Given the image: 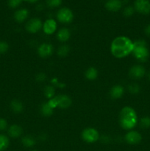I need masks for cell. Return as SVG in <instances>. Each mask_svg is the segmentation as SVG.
<instances>
[{
    "instance_id": "e0dca14e",
    "label": "cell",
    "mask_w": 150,
    "mask_h": 151,
    "mask_svg": "<svg viewBox=\"0 0 150 151\" xmlns=\"http://www.w3.org/2000/svg\"><path fill=\"white\" fill-rule=\"evenodd\" d=\"M70 35V31L67 28H62L57 32V37L59 41H62V42H65V41H68L69 39Z\"/></svg>"
},
{
    "instance_id": "1f68e13d",
    "label": "cell",
    "mask_w": 150,
    "mask_h": 151,
    "mask_svg": "<svg viewBox=\"0 0 150 151\" xmlns=\"http://www.w3.org/2000/svg\"><path fill=\"white\" fill-rule=\"evenodd\" d=\"M36 78L38 81H44L46 79V75L43 73H40L37 75Z\"/></svg>"
},
{
    "instance_id": "836d02e7",
    "label": "cell",
    "mask_w": 150,
    "mask_h": 151,
    "mask_svg": "<svg viewBox=\"0 0 150 151\" xmlns=\"http://www.w3.org/2000/svg\"><path fill=\"white\" fill-rule=\"evenodd\" d=\"M24 1H26L29 3H35L39 1V0H24Z\"/></svg>"
},
{
    "instance_id": "52a82bcc",
    "label": "cell",
    "mask_w": 150,
    "mask_h": 151,
    "mask_svg": "<svg viewBox=\"0 0 150 151\" xmlns=\"http://www.w3.org/2000/svg\"><path fill=\"white\" fill-rule=\"evenodd\" d=\"M135 10L143 15H148L150 13L149 0H135L134 2Z\"/></svg>"
},
{
    "instance_id": "cb8c5ba5",
    "label": "cell",
    "mask_w": 150,
    "mask_h": 151,
    "mask_svg": "<svg viewBox=\"0 0 150 151\" xmlns=\"http://www.w3.org/2000/svg\"><path fill=\"white\" fill-rule=\"evenodd\" d=\"M69 52V47L67 45L61 46L60 48L58 49L57 51V54L61 57H64V56L67 55L68 53Z\"/></svg>"
},
{
    "instance_id": "ffe728a7",
    "label": "cell",
    "mask_w": 150,
    "mask_h": 151,
    "mask_svg": "<svg viewBox=\"0 0 150 151\" xmlns=\"http://www.w3.org/2000/svg\"><path fill=\"white\" fill-rule=\"evenodd\" d=\"M10 145V140L7 136L0 134V151H4Z\"/></svg>"
},
{
    "instance_id": "9a60e30c",
    "label": "cell",
    "mask_w": 150,
    "mask_h": 151,
    "mask_svg": "<svg viewBox=\"0 0 150 151\" xmlns=\"http://www.w3.org/2000/svg\"><path fill=\"white\" fill-rule=\"evenodd\" d=\"M23 133V130L21 126L18 125H12L8 128V134L12 138H18Z\"/></svg>"
},
{
    "instance_id": "8fae6325",
    "label": "cell",
    "mask_w": 150,
    "mask_h": 151,
    "mask_svg": "<svg viewBox=\"0 0 150 151\" xmlns=\"http://www.w3.org/2000/svg\"><path fill=\"white\" fill-rule=\"evenodd\" d=\"M44 32L47 35H51L54 33L57 29V22L52 19H47L43 24Z\"/></svg>"
},
{
    "instance_id": "4fadbf2b",
    "label": "cell",
    "mask_w": 150,
    "mask_h": 151,
    "mask_svg": "<svg viewBox=\"0 0 150 151\" xmlns=\"http://www.w3.org/2000/svg\"><path fill=\"white\" fill-rule=\"evenodd\" d=\"M105 7L111 12H117L122 7L121 0H107L105 3Z\"/></svg>"
},
{
    "instance_id": "7a4b0ae2",
    "label": "cell",
    "mask_w": 150,
    "mask_h": 151,
    "mask_svg": "<svg viewBox=\"0 0 150 151\" xmlns=\"http://www.w3.org/2000/svg\"><path fill=\"white\" fill-rule=\"evenodd\" d=\"M119 117L121 126L125 130L132 129L135 128L138 122L136 112L132 108L128 106L122 109Z\"/></svg>"
},
{
    "instance_id": "30bf717a",
    "label": "cell",
    "mask_w": 150,
    "mask_h": 151,
    "mask_svg": "<svg viewBox=\"0 0 150 151\" xmlns=\"http://www.w3.org/2000/svg\"><path fill=\"white\" fill-rule=\"evenodd\" d=\"M125 140L126 141V142L130 145H137L141 142L142 140V137L137 131H131L126 134Z\"/></svg>"
},
{
    "instance_id": "4316f807",
    "label": "cell",
    "mask_w": 150,
    "mask_h": 151,
    "mask_svg": "<svg viewBox=\"0 0 150 151\" xmlns=\"http://www.w3.org/2000/svg\"><path fill=\"white\" fill-rule=\"evenodd\" d=\"M128 89H129V91L132 94H136L138 93H139L140 91V86L138 85V84L132 83L129 85L128 86Z\"/></svg>"
},
{
    "instance_id": "9c48e42d",
    "label": "cell",
    "mask_w": 150,
    "mask_h": 151,
    "mask_svg": "<svg viewBox=\"0 0 150 151\" xmlns=\"http://www.w3.org/2000/svg\"><path fill=\"white\" fill-rule=\"evenodd\" d=\"M146 70L141 65H135L129 70V76L133 79H141L145 75Z\"/></svg>"
},
{
    "instance_id": "ac0fdd59",
    "label": "cell",
    "mask_w": 150,
    "mask_h": 151,
    "mask_svg": "<svg viewBox=\"0 0 150 151\" xmlns=\"http://www.w3.org/2000/svg\"><path fill=\"white\" fill-rule=\"evenodd\" d=\"M10 109L14 113L19 114L23 111V105L19 100H13L10 103Z\"/></svg>"
},
{
    "instance_id": "f546056e",
    "label": "cell",
    "mask_w": 150,
    "mask_h": 151,
    "mask_svg": "<svg viewBox=\"0 0 150 151\" xmlns=\"http://www.w3.org/2000/svg\"><path fill=\"white\" fill-rule=\"evenodd\" d=\"M23 1L24 0H8L7 4H8L9 7L11 8H16L21 4Z\"/></svg>"
},
{
    "instance_id": "484cf974",
    "label": "cell",
    "mask_w": 150,
    "mask_h": 151,
    "mask_svg": "<svg viewBox=\"0 0 150 151\" xmlns=\"http://www.w3.org/2000/svg\"><path fill=\"white\" fill-rule=\"evenodd\" d=\"M134 12H135V8L132 6H126L125 7V8L124 9V15L126 17H130L132 15L134 14Z\"/></svg>"
},
{
    "instance_id": "4dcf8cb0",
    "label": "cell",
    "mask_w": 150,
    "mask_h": 151,
    "mask_svg": "<svg viewBox=\"0 0 150 151\" xmlns=\"http://www.w3.org/2000/svg\"><path fill=\"white\" fill-rule=\"evenodd\" d=\"M7 128V122L6 119L0 118V131H5Z\"/></svg>"
},
{
    "instance_id": "5bb4252c",
    "label": "cell",
    "mask_w": 150,
    "mask_h": 151,
    "mask_svg": "<svg viewBox=\"0 0 150 151\" xmlns=\"http://www.w3.org/2000/svg\"><path fill=\"white\" fill-rule=\"evenodd\" d=\"M29 16V10L26 8H21L14 13V19L19 23L24 22Z\"/></svg>"
},
{
    "instance_id": "3957f363",
    "label": "cell",
    "mask_w": 150,
    "mask_h": 151,
    "mask_svg": "<svg viewBox=\"0 0 150 151\" xmlns=\"http://www.w3.org/2000/svg\"><path fill=\"white\" fill-rule=\"evenodd\" d=\"M134 56L137 60L140 61H146L149 56V52L147 48L146 43L144 40H138L133 43V50H132Z\"/></svg>"
},
{
    "instance_id": "603a6c76",
    "label": "cell",
    "mask_w": 150,
    "mask_h": 151,
    "mask_svg": "<svg viewBox=\"0 0 150 151\" xmlns=\"http://www.w3.org/2000/svg\"><path fill=\"white\" fill-rule=\"evenodd\" d=\"M44 94L47 98L51 99L54 94V88L52 86H48L44 89Z\"/></svg>"
},
{
    "instance_id": "d4e9b609",
    "label": "cell",
    "mask_w": 150,
    "mask_h": 151,
    "mask_svg": "<svg viewBox=\"0 0 150 151\" xmlns=\"http://www.w3.org/2000/svg\"><path fill=\"white\" fill-rule=\"evenodd\" d=\"M62 4V0H46V4L51 8H55Z\"/></svg>"
},
{
    "instance_id": "44dd1931",
    "label": "cell",
    "mask_w": 150,
    "mask_h": 151,
    "mask_svg": "<svg viewBox=\"0 0 150 151\" xmlns=\"http://www.w3.org/2000/svg\"><path fill=\"white\" fill-rule=\"evenodd\" d=\"M98 76V71L94 67H90L85 72V77L88 80H94Z\"/></svg>"
},
{
    "instance_id": "8992f818",
    "label": "cell",
    "mask_w": 150,
    "mask_h": 151,
    "mask_svg": "<svg viewBox=\"0 0 150 151\" xmlns=\"http://www.w3.org/2000/svg\"><path fill=\"white\" fill-rule=\"evenodd\" d=\"M99 134L95 128H85L82 133V139L88 143L96 142L99 139Z\"/></svg>"
},
{
    "instance_id": "d590c367",
    "label": "cell",
    "mask_w": 150,
    "mask_h": 151,
    "mask_svg": "<svg viewBox=\"0 0 150 151\" xmlns=\"http://www.w3.org/2000/svg\"><path fill=\"white\" fill-rule=\"evenodd\" d=\"M32 151H39V150H32Z\"/></svg>"
},
{
    "instance_id": "7402d4cb",
    "label": "cell",
    "mask_w": 150,
    "mask_h": 151,
    "mask_svg": "<svg viewBox=\"0 0 150 151\" xmlns=\"http://www.w3.org/2000/svg\"><path fill=\"white\" fill-rule=\"evenodd\" d=\"M21 142L23 145H24L26 147H31L35 145V139L32 137H29V136L24 137L21 139Z\"/></svg>"
},
{
    "instance_id": "277c9868",
    "label": "cell",
    "mask_w": 150,
    "mask_h": 151,
    "mask_svg": "<svg viewBox=\"0 0 150 151\" xmlns=\"http://www.w3.org/2000/svg\"><path fill=\"white\" fill-rule=\"evenodd\" d=\"M48 103L53 109L56 107L67 109L71 105V100L67 95H58L54 98L50 99Z\"/></svg>"
},
{
    "instance_id": "e575fe53",
    "label": "cell",
    "mask_w": 150,
    "mask_h": 151,
    "mask_svg": "<svg viewBox=\"0 0 150 151\" xmlns=\"http://www.w3.org/2000/svg\"><path fill=\"white\" fill-rule=\"evenodd\" d=\"M148 78L150 80V72L148 74Z\"/></svg>"
},
{
    "instance_id": "7c38bea8",
    "label": "cell",
    "mask_w": 150,
    "mask_h": 151,
    "mask_svg": "<svg viewBox=\"0 0 150 151\" xmlns=\"http://www.w3.org/2000/svg\"><path fill=\"white\" fill-rule=\"evenodd\" d=\"M38 53L41 57L46 58L53 53V47L49 44H43L38 47Z\"/></svg>"
},
{
    "instance_id": "d6a6232c",
    "label": "cell",
    "mask_w": 150,
    "mask_h": 151,
    "mask_svg": "<svg viewBox=\"0 0 150 151\" xmlns=\"http://www.w3.org/2000/svg\"><path fill=\"white\" fill-rule=\"evenodd\" d=\"M144 31H145V33L148 36H150V24H149L147 25Z\"/></svg>"
},
{
    "instance_id": "2e32d148",
    "label": "cell",
    "mask_w": 150,
    "mask_h": 151,
    "mask_svg": "<svg viewBox=\"0 0 150 151\" xmlns=\"http://www.w3.org/2000/svg\"><path fill=\"white\" fill-rule=\"evenodd\" d=\"M124 88L123 86L120 85L114 86L113 88L110 89V94L112 98L113 99H119L122 97L124 94Z\"/></svg>"
},
{
    "instance_id": "ba28073f",
    "label": "cell",
    "mask_w": 150,
    "mask_h": 151,
    "mask_svg": "<svg viewBox=\"0 0 150 151\" xmlns=\"http://www.w3.org/2000/svg\"><path fill=\"white\" fill-rule=\"evenodd\" d=\"M42 27V22H41V19H38V18L31 19L26 24V29L31 33H35V32H38Z\"/></svg>"
},
{
    "instance_id": "6da1fadb",
    "label": "cell",
    "mask_w": 150,
    "mask_h": 151,
    "mask_svg": "<svg viewBox=\"0 0 150 151\" xmlns=\"http://www.w3.org/2000/svg\"><path fill=\"white\" fill-rule=\"evenodd\" d=\"M110 50L115 57L122 58L132 52L133 42L127 37H117L112 42Z\"/></svg>"
},
{
    "instance_id": "5b68a950",
    "label": "cell",
    "mask_w": 150,
    "mask_h": 151,
    "mask_svg": "<svg viewBox=\"0 0 150 151\" xmlns=\"http://www.w3.org/2000/svg\"><path fill=\"white\" fill-rule=\"evenodd\" d=\"M57 19L61 23H71L74 19V13L68 7H62L57 11Z\"/></svg>"
},
{
    "instance_id": "83f0119b",
    "label": "cell",
    "mask_w": 150,
    "mask_h": 151,
    "mask_svg": "<svg viewBox=\"0 0 150 151\" xmlns=\"http://www.w3.org/2000/svg\"><path fill=\"white\" fill-rule=\"evenodd\" d=\"M141 126L144 128H148L150 127V117L144 116L141 119Z\"/></svg>"
},
{
    "instance_id": "d6986e66",
    "label": "cell",
    "mask_w": 150,
    "mask_h": 151,
    "mask_svg": "<svg viewBox=\"0 0 150 151\" xmlns=\"http://www.w3.org/2000/svg\"><path fill=\"white\" fill-rule=\"evenodd\" d=\"M41 111L44 116H49L52 114L53 109L49 105L48 102H47V103H43L41 107Z\"/></svg>"
},
{
    "instance_id": "f1b7e54d",
    "label": "cell",
    "mask_w": 150,
    "mask_h": 151,
    "mask_svg": "<svg viewBox=\"0 0 150 151\" xmlns=\"http://www.w3.org/2000/svg\"><path fill=\"white\" fill-rule=\"evenodd\" d=\"M9 50V45L6 41H0V54H4Z\"/></svg>"
}]
</instances>
